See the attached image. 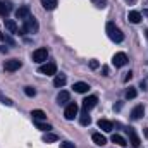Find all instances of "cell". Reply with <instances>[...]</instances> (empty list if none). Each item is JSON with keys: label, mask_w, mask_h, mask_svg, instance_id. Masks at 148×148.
I'll use <instances>...</instances> for the list:
<instances>
[{"label": "cell", "mask_w": 148, "mask_h": 148, "mask_svg": "<svg viewBox=\"0 0 148 148\" xmlns=\"http://www.w3.org/2000/svg\"><path fill=\"white\" fill-rule=\"evenodd\" d=\"M38 29H40L38 21L33 17V16H29V17H26V19H24V26L19 29V35H26V33H38Z\"/></svg>", "instance_id": "cell-1"}, {"label": "cell", "mask_w": 148, "mask_h": 148, "mask_svg": "<svg viewBox=\"0 0 148 148\" xmlns=\"http://www.w3.org/2000/svg\"><path fill=\"white\" fill-rule=\"evenodd\" d=\"M105 29H107V35H109V38H110L114 43H121V41L124 40V33H122L114 23H107Z\"/></svg>", "instance_id": "cell-2"}, {"label": "cell", "mask_w": 148, "mask_h": 148, "mask_svg": "<svg viewBox=\"0 0 148 148\" xmlns=\"http://www.w3.org/2000/svg\"><path fill=\"white\" fill-rule=\"evenodd\" d=\"M38 73L45 74V76H53V74H57V64H55V62L43 64V66H40V67H38Z\"/></svg>", "instance_id": "cell-3"}, {"label": "cell", "mask_w": 148, "mask_h": 148, "mask_svg": "<svg viewBox=\"0 0 148 148\" xmlns=\"http://www.w3.org/2000/svg\"><path fill=\"white\" fill-rule=\"evenodd\" d=\"M127 62H129V59H127V55H126L124 52H117V53L112 57V64H114L115 67H124Z\"/></svg>", "instance_id": "cell-4"}, {"label": "cell", "mask_w": 148, "mask_h": 148, "mask_svg": "<svg viewBox=\"0 0 148 148\" xmlns=\"http://www.w3.org/2000/svg\"><path fill=\"white\" fill-rule=\"evenodd\" d=\"M47 57H48V50H47V48H36V50L33 52V55H31L33 62H36V64L45 62V60H47Z\"/></svg>", "instance_id": "cell-5"}, {"label": "cell", "mask_w": 148, "mask_h": 148, "mask_svg": "<svg viewBox=\"0 0 148 148\" xmlns=\"http://www.w3.org/2000/svg\"><path fill=\"white\" fill-rule=\"evenodd\" d=\"M126 133H127V136H129V143H131V147H133V148H140L141 140H140V136L136 134L134 127H127V129H126Z\"/></svg>", "instance_id": "cell-6"}, {"label": "cell", "mask_w": 148, "mask_h": 148, "mask_svg": "<svg viewBox=\"0 0 148 148\" xmlns=\"http://www.w3.org/2000/svg\"><path fill=\"white\" fill-rule=\"evenodd\" d=\"M76 115H77V105H76L74 102H69V103L66 105V110H64V117H66L67 121H73Z\"/></svg>", "instance_id": "cell-7"}, {"label": "cell", "mask_w": 148, "mask_h": 148, "mask_svg": "<svg viewBox=\"0 0 148 148\" xmlns=\"http://www.w3.org/2000/svg\"><path fill=\"white\" fill-rule=\"evenodd\" d=\"M21 60H17V59H10V60H5L3 62V69L7 71V73H14V71H17V69H21Z\"/></svg>", "instance_id": "cell-8"}, {"label": "cell", "mask_w": 148, "mask_h": 148, "mask_svg": "<svg viewBox=\"0 0 148 148\" xmlns=\"http://www.w3.org/2000/svg\"><path fill=\"white\" fill-rule=\"evenodd\" d=\"M97 103H98V98H97L95 95H90V97H86V98L83 100V110H86V112L91 110Z\"/></svg>", "instance_id": "cell-9"}, {"label": "cell", "mask_w": 148, "mask_h": 148, "mask_svg": "<svg viewBox=\"0 0 148 148\" xmlns=\"http://www.w3.org/2000/svg\"><path fill=\"white\" fill-rule=\"evenodd\" d=\"M31 16V9H29V5H21L17 10H16V19H26V17H29Z\"/></svg>", "instance_id": "cell-10"}, {"label": "cell", "mask_w": 148, "mask_h": 148, "mask_svg": "<svg viewBox=\"0 0 148 148\" xmlns=\"http://www.w3.org/2000/svg\"><path fill=\"white\" fill-rule=\"evenodd\" d=\"M10 12H12V2H9V0H0V16H2V17H7Z\"/></svg>", "instance_id": "cell-11"}, {"label": "cell", "mask_w": 148, "mask_h": 148, "mask_svg": "<svg viewBox=\"0 0 148 148\" xmlns=\"http://www.w3.org/2000/svg\"><path fill=\"white\" fill-rule=\"evenodd\" d=\"M3 24H5V29H7L9 33L19 35V26H17L16 21H12V19H3Z\"/></svg>", "instance_id": "cell-12"}, {"label": "cell", "mask_w": 148, "mask_h": 148, "mask_svg": "<svg viewBox=\"0 0 148 148\" xmlns=\"http://www.w3.org/2000/svg\"><path fill=\"white\" fill-rule=\"evenodd\" d=\"M141 19H143V16H141L138 10H129V14H127V21H129V23H133V24H140Z\"/></svg>", "instance_id": "cell-13"}, {"label": "cell", "mask_w": 148, "mask_h": 148, "mask_svg": "<svg viewBox=\"0 0 148 148\" xmlns=\"http://www.w3.org/2000/svg\"><path fill=\"white\" fill-rule=\"evenodd\" d=\"M71 102V95H69V91H60L59 95H57V103L59 105H66V103H69Z\"/></svg>", "instance_id": "cell-14"}, {"label": "cell", "mask_w": 148, "mask_h": 148, "mask_svg": "<svg viewBox=\"0 0 148 148\" xmlns=\"http://www.w3.org/2000/svg\"><path fill=\"white\" fill-rule=\"evenodd\" d=\"M73 88H74L76 93H88V91H90V84H88V83H83V81L74 83Z\"/></svg>", "instance_id": "cell-15"}, {"label": "cell", "mask_w": 148, "mask_h": 148, "mask_svg": "<svg viewBox=\"0 0 148 148\" xmlns=\"http://www.w3.org/2000/svg\"><path fill=\"white\" fill-rule=\"evenodd\" d=\"M98 127H100L102 131H105V133H110L112 129H114V122L107 121V119H100V121H98Z\"/></svg>", "instance_id": "cell-16"}, {"label": "cell", "mask_w": 148, "mask_h": 148, "mask_svg": "<svg viewBox=\"0 0 148 148\" xmlns=\"http://www.w3.org/2000/svg\"><path fill=\"white\" fill-rule=\"evenodd\" d=\"M91 140H93V143L98 145V147H103V145L107 143V138H105L102 133H93V134H91Z\"/></svg>", "instance_id": "cell-17"}, {"label": "cell", "mask_w": 148, "mask_h": 148, "mask_svg": "<svg viewBox=\"0 0 148 148\" xmlns=\"http://www.w3.org/2000/svg\"><path fill=\"white\" fill-rule=\"evenodd\" d=\"M143 114H145V107H143V105H136V107L131 110V119L138 121V119L143 117Z\"/></svg>", "instance_id": "cell-18"}, {"label": "cell", "mask_w": 148, "mask_h": 148, "mask_svg": "<svg viewBox=\"0 0 148 148\" xmlns=\"http://www.w3.org/2000/svg\"><path fill=\"white\" fill-rule=\"evenodd\" d=\"M66 83H67V77H66L64 74H57V76L53 77V86H55V88H62Z\"/></svg>", "instance_id": "cell-19"}, {"label": "cell", "mask_w": 148, "mask_h": 148, "mask_svg": "<svg viewBox=\"0 0 148 148\" xmlns=\"http://www.w3.org/2000/svg\"><path fill=\"white\" fill-rule=\"evenodd\" d=\"M45 10H53L57 7V0H40Z\"/></svg>", "instance_id": "cell-20"}, {"label": "cell", "mask_w": 148, "mask_h": 148, "mask_svg": "<svg viewBox=\"0 0 148 148\" xmlns=\"http://www.w3.org/2000/svg\"><path fill=\"white\" fill-rule=\"evenodd\" d=\"M31 117H33V121H43V119H47V114L40 109H35V110H31Z\"/></svg>", "instance_id": "cell-21"}, {"label": "cell", "mask_w": 148, "mask_h": 148, "mask_svg": "<svg viewBox=\"0 0 148 148\" xmlns=\"http://www.w3.org/2000/svg\"><path fill=\"white\" fill-rule=\"evenodd\" d=\"M79 122H81V126H90V124H91V117L88 115V112L86 110L81 112V115H79Z\"/></svg>", "instance_id": "cell-22"}, {"label": "cell", "mask_w": 148, "mask_h": 148, "mask_svg": "<svg viewBox=\"0 0 148 148\" xmlns=\"http://www.w3.org/2000/svg\"><path fill=\"white\" fill-rule=\"evenodd\" d=\"M112 143H115V145H119V147H126V145H127V141H126L121 134H112Z\"/></svg>", "instance_id": "cell-23"}, {"label": "cell", "mask_w": 148, "mask_h": 148, "mask_svg": "<svg viewBox=\"0 0 148 148\" xmlns=\"http://www.w3.org/2000/svg\"><path fill=\"white\" fill-rule=\"evenodd\" d=\"M57 140H59V136L53 134V133H47V134L43 136V143H55Z\"/></svg>", "instance_id": "cell-24"}, {"label": "cell", "mask_w": 148, "mask_h": 148, "mask_svg": "<svg viewBox=\"0 0 148 148\" xmlns=\"http://www.w3.org/2000/svg\"><path fill=\"white\" fill-rule=\"evenodd\" d=\"M35 126H36L38 129H41V131H47V133H50V129H52V126H50V124L41 122V121H35Z\"/></svg>", "instance_id": "cell-25"}, {"label": "cell", "mask_w": 148, "mask_h": 148, "mask_svg": "<svg viewBox=\"0 0 148 148\" xmlns=\"http://www.w3.org/2000/svg\"><path fill=\"white\" fill-rule=\"evenodd\" d=\"M136 95H138V91H136L134 88H131V86H129V88L126 90V98H127V100H133V98H136Z\"/></svg>", "instance_id": "cell-26"}, {"label": "cell", "mask_w": 148, "mask_h": 148, "mask_svg": "<svg viewBox=\"0 0 148 148\" xmlns=\"http://www.w3.org/2000/svg\"><path fill=\"white\" fill-rule=\"evenodd\" d=\"M93 5H97L98 9H105L107 7V0H91Z\"/></svg>", "instance_id": "cell-27"}, {"label": "cell", "mask_w": 148, "mask_h": 148, "mask_svg": "<svg viewBox=\"0 0 148 148\" xmlns=\"http://www.w3.org/2000/svg\"><path fill=\"white\" fill-rule=\"evenodd\" d=\"M24 93H26V97H35V95H36V90L31 88V86H26V88H24Z\"/></svg>", "instance_id": "cell-28"}, {"label": "cell", "mask_w": 148, "mask_h": 148, "mask_svg": "<svg viewBox=\"0 0 148 148\" xmlns=\"http://www.w3.org/2000/svg\"><path fill=\"white\" fill-rule=\"evenodd\" d=\"M0 102H2L3 105H7V107H10V105H12V100H10V98H7V97H3L2 93H0Z\"/></svg>", "instance_id": "cell-29"}, {"label": "cell", "mask_w": 148, "mask_h": 148, "mask_svg": "<svg viewBox=\"0 0 148 148\" xmlns=\"http://www.w3.org/2000/svg\"><path fill=\"white\" fill-rule=\"evenodd\" d=\"M60 148H76V145L71 141H64V143H60Z\"/></svg>", "instance_id": "cell-30"}, {"label": "cell", "mask_w": 148, "mask_h": 148, "mask_svg": "<svg viewBox=\"0 0 148 148\" xmlns=\"http://www.w3.org/2000/svg\"><path fill=\"white\" fill-rule=\"evenodd\" d=\"M90 67H91V69H98V67H100L98 60H90Z\"/></svg>", "instance_id": "cell-31"}, {"label": "cell", "mask_w": 148, "mask_h": 148, "mask_svg": "<svg viewBox=\"0 0 148 148\" xmlns=\"http://www.w3.org/2000/svg\"><path fill=\"white\" fill-rule=\"evenodd\" d=\"M131 77H133V73H131V71H129V73H126V76H124V83L131 81Z\"/></svg>", "instance_id": "cell-32"}, {"label": "cell", "mask_w": 148, "mask_h": 148, "mask_svg": "<svg viewBox=\"0 0 148 148\" xmlns=\"http://www.w3.org/2000/svg\"><path fill=\"white\" fill-rule=\"evenodd\" d=\"M102 73H103V76H109V67L103 66V67H102Z\"/></svg>", "instance_id": "cell-33"}, {"label": "cell", "mask_w": 148, "mask_h": 148, "mask_svg": "<svg viewBox=\"0 0 148 148\" xmlns=\"http://www.w3.org/2000/svg\"><path fill=\"white\" fill-rule=\"evenodd\" d=\"M140 88H141V90H147V83H145V81H141V83H140Z\"/></svg>", "instance_id": "cell-34"}, {"label": "cell", "mask_w": 148, "mask_h": 148, "mask_svg": "<svg viewBox=\"0 0 148 148\" xmlns=\"http://www.w3.org/2000/svg\"><path fill=\"white\" fill-rule=\"evenodd\" d=\"M0 41H5V35H3L2 31H0Z\"/></svg>", "instance_id": "cell-35"}, {"label": "cell", "mask_w": 148, "mask_h": 148, "mask_svg": "<svg viewBox=\"0 0 148 148\" xmlns=\"http://www.w3.org/2000/svg\"><path fill=\"white\" fill-rule=\"evenodd\" d=\"M0 52H2V53H7V48H5V47H0Z\"/></svg>", "instance_id": "cell-36"}, {"label": "cell", "mask_w": 148, "mask_h": 148, "mask_svg": "<svg viewBox=\"0 0 148 148\" xmlns=\"http://www.w3.org/2000/svg\"><path fill=\"white\" fill-rule=\"evenodd\" d=\"M145 136H147V138H148V127H147V129H145Z\"/></svg>", "instance_id": "cell-37"}, {"label": "cell", "mask_w": 148, "mask_h": 148, "mask_svg": "<svg viewBox=\"0 0 148 148\" xmlns=\"http://www.w3.org/2000/svg\"><path fill=\"white\" fill-rule=\"evenodd\" d=\"M126 2H131V3H134V0H126Z\"/></svg>", "instance_id": "cell-38"}, {"label": "cell", "mask_w": 148, "mask_h": 148, "mask_svg": "<svg viewBox=\"0 0 148 148\" xmlns=\"http://www.w3.org/2000/svg\"><path fill=\"white\" fill-rule=\"evenodd\" d=\"M145 35H147V38H148V29H147V31H145Z\"/></svg>", "instance_id": "cell-39"}]
</instances>
